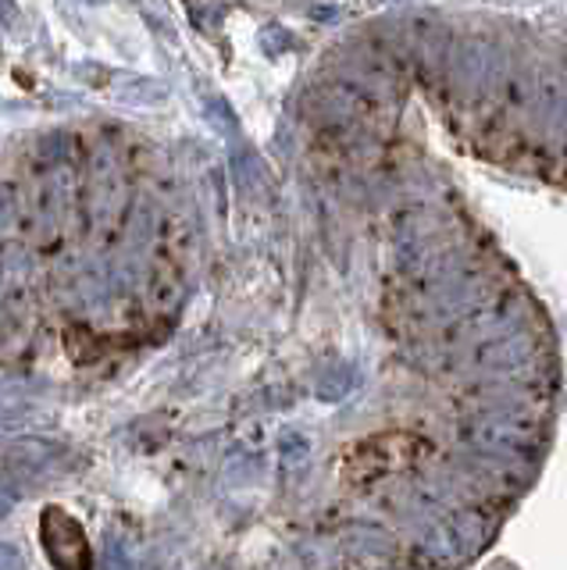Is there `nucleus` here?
<instances>
[{"label": "nucleus", "mask_w": 567, "mask_h": 570, "mask_svg": "<svg viewBox=\"0 0 567 570\" xmlns=\"http://www.w3.org/2000/svg\"><path fill=\"white\" fill-rule=\"evenodd\" d=\"M40 542L55 570H94L90 539L65 507H47L40 513Z\"/></svg>", "instance_id": "nucleus-1"}]
</instances>
